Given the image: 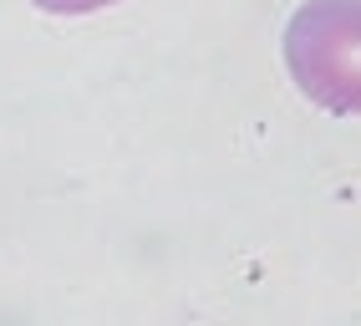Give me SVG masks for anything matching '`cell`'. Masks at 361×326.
<instances>
[{
	"label": "cell",
	"instance_id": "obj_1",
	"mask_svg": "<svg viewBox=\"0 0 361 326\" xmlns=\"http://www.w3.org/2000/svg\"><path fill=\"white\" fill-rule=\"evenodd\" d=\"M290 82L336 118H361V0H305L285 26Z\"/></svg>",
	"mask_w": 361,
	"mask_h": 326
},
{
	"label": "cell",
	"instance_id": "obj_2",
	"mask_svg": "<svg viewBox=\"0 0 361 326\" xmlns=\"http://www.w3.org/2000/svg\"><path fill=\"white\" fill-rule=\"evenodd\" d=\"M31 6L51 11V16H87V11H107L117 0H31Z\"/></svg>",
	"mask_w": 361,
	"mask_h": 326
}]
</instances>
